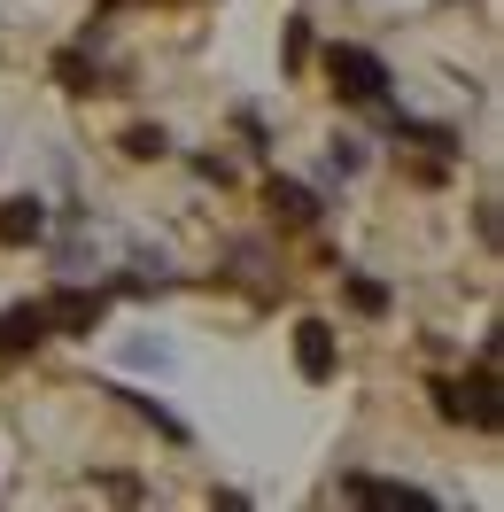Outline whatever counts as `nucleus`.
Returning a JSON list of instances; mask_svg holds the SVG:
<instances>
[{
	"label": "nucleus",
	"instance_id": "f257e3e1",
	"mask_svg": "<svg viewBox=\"0 0 504 512\" xmlns=\"http://www.w3.org/2000/svg\"><path fill=\"white\" fill-rule=\"evenodd\" d=\"M326 78H334V94L357 101V109H380V101H388V63H380L373 47L334 39V47H326Z\"/></svg>",
	"mask_w": 504,
	"mask_h": 512
},
{
	"label": "nucleus",
	"instance_id": "f03ea898",
	"mask_svg": "<svg viewBox=\"0 0 504 512\" xmlns=\"http://www.w3.org/2000/svg\"><path fill=\"white\" fill-rule=\"evenodd\" d=\"M101 319H109V288H55V295H47V334H78V342H94Z\"/></svg>",
	"mask_w": 504,
	"mask_h": 512
},
{
	"label": "nucleus",
	"instance_id": "7ed1b4c3",
	"mask_svg": "<svg viewBox=\"0 0 504 512\" xmlns=\"http://www.w3.org/2000/svg\"><path fill=\"white\" fill-rule=\"evenodd\" d=\"M39 233H47V202L39 194H8L0 202V249H32Z\"/></svg>",
	"mask_w": 504,
	"mask_h": 512
},
{
	"label": "nucleus",
	"instance_id": "20e7f679",
	"mask_svg": "<svg viewBox=\"0 0 504 512\" xmlns=\"http://www.w3.org/2000/svg\"><path fill=\"white\" fill-rule=\"evenodd\" d=\"M342 497H357V505H435V489H419V481H380V474H349Z\"/></svg>",
	"mask_w": 504,
	"mask_h": 512
},
{
	"label": "nucleus",
	"instance_id": "39448f33",
	"mask_svg": "<svg viewBox=\"0 0 504 512\" xmlns=\"http://www.w3.org/2000/svg\"><path fill=\"white\" fill-rule=\"evenodd\" d=\"M47 342V303H8L0 311V357H24Z\"/></svg>",
	"mask_w": 504,
	"mask_h": 512
},
{
	"label": "nucleus",
	"instance_id": "423d86ee",
	"mask_svg": "<svg viewBox=\"0 0 504 512\" xmlns=\"http://www.w3.org/2000/svg\"><path fill=\"white\" fill-rule=\"evenodd\" d=\"M295 365H303V381H334V326L326 319L295 326Z\"/></svg>",
	"mask_w": 504,
	"mask_h": 512
},
{
	"label": "nucleus",
	"instance_id": "0eeeda50",
	"mask_svg": "<svg viewBox=\"0 0 504 512\" xmlns=\"http://www.w3.org/2000/svg\"><path fill=\"white\" fill-rule=\"evenodd\" d=\"M264 202H272V218H280V225H318V194L303 187V179H272Z\"/></svg>",
	"mask_w": 504,
	"mask_h": 512
},
{
	"label": "nucleus",
	"instance_id": "6e6552de",
	"mask_svg": "<svg viewBox=\"0 0 504 512\" xmlns=\"http://www.w3.org/2000/svg\"><path fill=\"white\" fill-rule=\"evenodd\" d=\"M55 78H63V94H101V63H94V55H78V47L55 55Z\"/></svg>",
	"mask_w": 504,
	"mask_h": 512
},
{
	"label": "nucleus",
	"instance_id": "1a4fd4ad",
	"mask_svg": "<svg viewBox=\"0 0 504 512\" xmlns=\"http://www.w3.org/2000/svg\"><path fill=\"white\" fill-rule=\"evenodd\" d=\"M342 295L365 311V319H380V311H388V288H380V280H365V272H342Z\"/></svg>",
	"mask_w": 504,
	"mask_h": 512
},
{
	"label": "nucleus",
	"instance_id": "9d476101",
	"mask_svg": "<svg viewBox=\"0 0 504 512\" xmlns=\"http://www.w3.org/2000/svg\"><path fill=\"white\" fill-rule=\"evenodd\" d=\"M125 156H132V163L171 156V132H163V125H132V132H125Z\"/></svg>",
	"mask_w": 504,
	"mask_h": 512
},
{
	"label": "nucleus",
	"instance_id": "9b49d317",
	"mask_svg": "<svg viewBox=\"0 0 504 512\" xmlns=\"http://www.w3.org/2000/svg\"><path fill=\"white\" fill-rule=\"evenodd\" d=\"M357 163H365V140H334V171H342V179L357 171Z\"/></svg>",
	"mask_w": 504,
	"mask_h": 512
},
{
	"label": "nucleus",
	"instance_id": "f8f14e48",
	"mask_svg": "<svg viewBox=\"0 0 504 512\" xmlns=\"http://www.w3.org/2000/svg\"><path fill=\"white\" fill-rule=\"evenodd\" d=\"M109 8H117V0H109Z\"/></svg>",
	"mask_w": 504,
	"mask_h": 512
}]
</instances>
